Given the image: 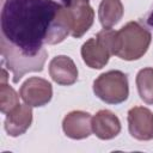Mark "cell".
Here are the masks:
<instances>
[{
  "instance_id": "cell-3",
  "label": "cell",
  "mask_w": 153,
  "mask_h": 153,
  "mask_svg": "<svg viewBox=\"0 0 153 153\" xmlns=\"http://www.w3.org/2000/svg\"><path fill=\"white\" fill-rule=\"evenodd\" d=\"M115 33L112 29H103L96 37L87 39L81 47V57L84 62L93 69L103 68L111 55H114L115 48Z\"/></svg>"
},
{
  "instance_id": "cell-17",
  "label": "cell",
  "mask_w": 153,
  "mask_h": 153,
  "mask_svg": "<svg viewBox=\"0 0 153 153\" xmlns=\"http://www.w3.org/2000/svg\"><path fill=\"white\" fill-rule=\"evenodd\" d=\"M65 1H66V0H62V4H63V2H65Z\"/></svg>"
},
{
  "instance_id": "cell-1",
  "label": "cell",
  "mask_w": 153,
  "mask_h": 153,
  "mask_svg": "<svg viewBox=\"0 0 153 153\" xmlns=\"http://www.w3.org/2000/svg\"><path fill=\"white\" fill-rule=\"evenodd\" d=\"M1 39L20 54L38 56L44 44L61 43L71 35V16L54 0H5L0 17Z\"/></svg>"
},
{
  "instance_id": "cell-7",
  "label": "cell",
  "mask_w": 153,
  "mask_h": 153,
  "mask_svg": "<svg viewBox=\"0 0 153 153\" xmlns=\"http://www.w3.org/2000/svg\"><path fill=\"white\" fill-rule=\"evenodd\" d=\"M63 5L68 8L71 16V36L80 38L93 24L94 11L88 0H66Z\"/></svg>"
},
{
  "instance_id": "cell-9",
  "label": "cell",
  "mask_w": 153,
  "mask_h": 153,
  "mask_svg": "<svg viewBox=\"0 0 153 153\" xmlns=\"http://www.w3.org/2000/svg\"><path fill=\"white\" fill-rule=\"evenodd\" d=\"M62 129L66 136L73 140L86 139L92 133V117L81 110L71 111L62 121Z\"/></svg>"
},
{
  "instance_id": "cell-11",
  "label": "cell",
  "mask_w": 153,
  "mask_h": 153,
  "mask_svg": "<svg viewBox=\"0 0 153 153\" xmlns=\"http://www.w3.org/2000/svg\"><path fill=\"white\" fill-rule=\"evenodd\" d=\"M92 131L100 140H111L121 131L118 117L110 110H99L92 117Z\"/></svg>"
},
{
  "instance_id": "cell-2",
  "label": "cell",
  "mask_w": 153,
  "mask_h": 153,
  "mask_svg": "<svg viewBox=\"0 0 153 153\" xmlns=\"http://www.w3.org/2000/svg\"><path fill=\"white\" fill-rule=\"evenodd\" d=\"M151 32L139 22H129L115 33L114 55L126 61L142 57L149 48Z\"/></svg>"
},
{
  "instance_id": "cell-16",
  "label": "cell",
  "mask_w": 153,
  "mask_h": 153,
  "mask_svg": "<svg viewBox=\"0 0 153 153\" xmlns=\"http://www.w3.org/2000/svg\"><path fill=\"white\" fill-rule=\"evenodd\" d=\"M147 24H148L151 27H153V11L151 12V14H149L148 18H147Z\"/></svg>"
},
{
  "instance_id": "cell-10",
  "label": "cell",
  "mask_w": 153,
  "mask_h": 153,
  "mask_svg": "<svg viewBox=\"0 0 153 153\" xmlns=\"http://www.w3.org/2000/svg\"><path fill=\"white\" fill-rule=\"evenodd\" d=\"M49 74L56 84L63 86L73 85L78 80V68L74 61L66 55H57L51 59Z\"/></svg>"
},
{
  "instance_id": "cell-15",
  "label": "cell",
  "mask_w": 153,
  "mask_h": 153,
  "mask_svg": "<svg viewBox=\"0 0 153 153\" xmlns=\"http://www.w3.org/2000/svg\"><path fill=\"white\" fill-rule=\"evenodd\" d=\"M19 105V96L7 82H0V110L7 115Z\"/></svg>"
},
{
  "instance_id": "cell-6",
  "label": "cell",
  "mask_w": 153,
  "mask_h": 153,
  "mask_svg": "<svg viewBox=\"0 0 153 153\" xmlns=\"http://www.w3.org/2000/svg\"><path fill=\"white\" fill-rule=\"evenodd\" d=\"M19 96L25 104L32 108L44 106L51 100L53 86L43 78L31 76L26 79L20 86Z\"/></svg>"
},
{
  "instance_id": "cell-5",
  "label": "cell",
  "mask_w": 153,
  "mask_h": 153,
  "mask_svg": "<svg viewBox=\"0 0 153 153\" xmlns=\"http://www.w3.org/2000/svg\"><path fill=\"white\" fill-rule=\"evenodd\" d=\"M1 54L4 60L6 61L8 69L13 73V82H18L22 76L27 72H41L43 71L44 62L47 60V51L44 50L42 54L35 57L25 56L16 50L13 47L7 44L1 39Z\"/></svg>"
},
{
  "instance_id": "cell-14",
  "label": "cell",
  "mask_w": 153,
  "mask_h": 153,
  "mask_svg": "<svg viewBox=\"0 0 153 153\" xmlns=\"http://www.w3.org/2000/svg\"><path fill=\"white\" fill-rule=\"evenodd\" d=\"M136 87L140 98L146 104H153V68L146 67L136 75Z\"/></svg>"
},
{
  "instance_id": "cell-13",
  "label": "cell",
  "mask_w": 153,
  "mask_h": 153,
  "mask_svg": "<svg viewBox=\"0 0 153 153\" xmlns=\"http://www.w3.org/2000/svg\"><path fill=\"white\" fill-rule=\"evenodd\" d=\"M123 5L121 0H102L98 8V18L104 29H111L123 17Z\"/></svg>"
},
{
  "instance_id": "cell-12",
  "label": "cell",
  "mask_w": 153,
  "mask_h": 153,
  "mask_svg": "<svg viewBox=\"0 0 153 153\" xmlns=\"http://www.w3.org/2000/svg\"><path fill=\"white\" fill-rule=\"evenodd\" d=\"M32 106L27 104H19L5 118V130L10 136H19L24 134L32 122Z\"/></svg>"
},
{
  "instance_id": "cell-4",
  "label": "cell",
  "mask_w": 153,
  "mask_h": 153,
  "mask_svg": "<svg viewBox=\"0 0 153 153\" xmlns=\"http://www.w3.org/2000/svg\"><path fill=\"white\" fill-rule=\"evenodd\" d=\"M93 92L108 104L123 103L129 96L128 78L121 71L105 72L93 81Z\"/></svg>"
},
{
  "instance_id": "cell-8",
  "label": "cell",
  "mask_w": 153,
  "mask_h": 153,
  "mask_svg": "<svg viewBox=\"0 0 153 153\" xmlns=\"http://www.w3.org/2000/svg\"><path fill=\"white\" fill-rule=\"evenodd\" d=\"M128 129L130 135L140 141L153 139V112L143 106H134L128 111Z\"/></svg>"
}]
</instances>
